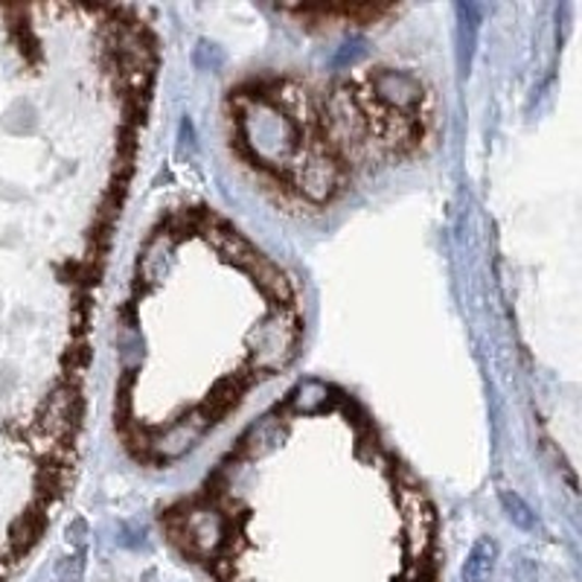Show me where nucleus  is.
Returning <instances> with one entry per match:
<instances>
[{"label": "nucleus", "mask_w": 582, "mask_h": 582, "mask_svg": "<svg viewBox=\"0 0 582 582\" xmlns=\"http://www.w3.org/2000/svg\"><path fill=\"white\" fill-rule=\"evenodd\" d=\"M294 341H298L294 320L286 318V315H274L271 320H265L263 327L251 336V344L256 346L254 364L260 370H277L294 353Z\"/></svg>", "instance_id": "1"}, {"label": "nucleus", "mask_w": 582, "mask_h": 582, "mask_svg": "<svg viewBox=\"0 0 582 582\" xmlns=\"http://www.w3.org/2000/svg\"><path fill=\"white\" fill-rule=\"evenodd\" d=\"M210 422H213V419H210L207 410H195V414H190V417L178 419V422H175L169 431H164L161 436H155L149 446L155 448L157 455L178 457V455H184L187 448L199 443V436L207 431Z\"/></svg>", "instance_id": "2"}, {"label": "nucleus", "mask_w": 582, "mask_h": 582, "mask_svg": "<svg viewBox=\"0 0 582 582\" xmlns=\"http://www.w3.org/2000/svg\"><path fill=\"white\" fill-rule=\"evenodd\" d=\"M374 88L376 97L388 102V105H393V109H408V105H414L422 97L419 85L410 79L408 73L400 71H382L374 79Z\"/></svg>", "instance_id": "3"}, {"label": "nucleus", "mask_w": 582, "mask_h": 582, "mask_svg": "<svg viewBox=\"0 0 582 582\" xmlns=\"http://www.w3.org/2000/svg\"><path fill=\"white\" fill-rule=\"evenodd\" d=\"M187 536L201 554H210L222 545V536H225V521L218 516L216 509H195L187 516Z\"/></svg>", "instance_id": "4"}, {"label": "nucleus", "mask_w": 582, "mask_h": 582, "mask_svg": "<svg viewBox=\"0 0 582 582\" xmlns=\"http://www.w3.org/2000/svg\"><path fill=\"white\" fill-rule=\"evenodd\" d=\"M336 184H338V169L336 164H329V161H312V164L301 173L303 192L315 201L327 199L329 192L336 190Z\"/></svg>", "instance_id": "5"}, {"label": "nucleus", "mask_w": 582, "mask_h": 582, "mask_svg": "<svg viewBox=\"0 0 582 582\" xmlns=\"http://www.w3.org/2000/svg\"><path fill=\"white\" fill-rule=\"evenodd\" d=\"M248 268L256 274L260 286H263L271 298H277V301H282V303L291 301V286H289V280H286V274H282L277 265L265 263L263 256H256L254 263L248 265Z\"/></svg>", "instance_id": "6"}, {"label": "nucleus", "mask_w": 582, "mask_h": 582, "mask_svg": "<svg viewBox=\"0 0 582 582\" xmlns=\"http://www.w3.org/2000/svg\"><path fill=\"white\" fill-rule=\"evenodd\" d=\"M492 565H495V542L481 539V542L472 547L469 559H466L464 582H486L492 573Z\"/></svg>", "instance_id": "7"}, {"label": "nucleus", "mask_w": 582, "mask_h": 582, "mask_svg": "<svg viewBox=\"0 0 582 582\" xmlns=\"http://www.w3.org/2000/svg\"><path fill=\"white\" fill-rule=\"evenodd\" d=\"M431 528H434V519L428 509H410L408 516V547L410 554H422L431 542Z\"/></svg>", "instance_id": "8"}, {"label": "nucleus", "mask_w": 582, "mask_h": 582, "mask_svg": "<svg viewBox=\"0 0 582 582\" xmlns=\"http://www.w3.org/2000/svg\"><path fill=\"white\" fill-rule=\"evenodd\" d=\"M501 507H504L507 519L513 521L516 528H521V530L533 528V509H530L528 504L516 495V492H504V495H501Z\"/></svg>", "instance_id": "9"}, {"label": "nucleus", "mask_w": 582, "mask_h": 582, "mask_svg": "<svg viewBox=\"0 0 582 582\" xmlns=\"http://www.w3.org/2000/svg\"><path fill=\"white\" fill-rule=\"evenodd\" d=\"M320 402H327V388H320L318 382H306V384H301L294 405L303 410H312V408H318Z\"/></svg>", "instance_id": "10"}]
</instances>
